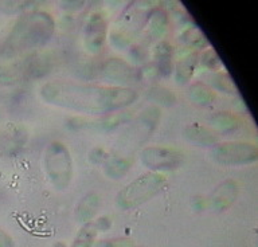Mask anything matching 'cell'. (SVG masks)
<instances>
[{"instance_id": "1", "label": "cell", "mask_w": 258, "mask_h": 247, "mask_svg": "<svg viewBox=\"0 0 258 247\" xmlns=\"http://www.w3.org/2000/svg\"><path fill=\"white\" fill-rule=\"evenodd\" d=\"M39 94L48 105L78 113L108 114L133 105L139 98L131 86L96 85L68 79L46 82Z\"/></svg>"}, {"instance_id": "2", "label": "cell", "mask_w": 258, "mask_h": 247, "mask_svg": "<svg viewBox=\"0 0 258 247\" xmlns=\"http://www.w3.org/2000/svg\"><path fill=\"white\" fill-rule=\"evenodd\" d=\"M54 30L55 22L48 13L38 10L26 11L12 27L4 50L8 54H15L46 45L51 39Z\"/></svg>"}, {"instance_id": "3", "label": "cell", "mask_w": 258, "mask_h": 247, "mask_svg": "<svg viewBox=\"0 0 258 247\" xmlns=\"http://www.w3.org/2000/svg\"><path fill=\"white\" fill-rule=\"evenodd\" d=\"M153 3L149 2H132L129 3L120 17L117 18L110 31V41L113 46L124 49L132 42L137 34L145 29L147 21L152 9Z\"/></svg>"}, {"instance_id": "4", "label": "cell", "mask_w": 258, "mask_h": 247, "mask_svg": "<svg viewBox=\"0 0 258 247\" xmlns=\"http://www.w3.org/2000/svg\"><path fill=\"white\" fill-rule=\"evenodd\" d=\"M167 186L165 175L159 172H145L118 191L116 204L121 210H132L155 198Z\"/></svg>"}, {"instance_id": "5", "label": "cell", "mask_w": 258, "mask_h": 247, "mask_svg": "<svg viewBox=\"0 0 258 247\" xmlns=\"http://www.w3.org/2000/svg\"><path fill=\"white\" fill-rule=\"evenodd\" d=\"M43 166L48 180L56 191H64L73 180V157L63 142H48L44 149Z\"/></svg>"}, {"instance_id": "6", "label": "cell", "mask_w": 258, "mask_h": 247, "mask_svg": "<svg viewBox=\"0 0 258 247\" xmlns=\"http://www.w3.org/2000/svg\"><path fill=\"white\" fill-rule=\"evenodd\" d=\"M161 112L159 106H151L143 110L131 125L121 134L120 141H117V148L120 152H124L122 157H128L129 153H132L139 146L151 137L153 130L156 129L159 120H160ZM120 152L117 154H120Z\"/></svg>"}, {"instance_id": "7", "label": "cell", "mask_w": 258, "mask_h": 247, "mask_svg": "<svg viewBox=\"0 0 258 247\" xmlns=\"http://www.w3.org/2000/svg\"><path fill=\"white\" fill-rule=\"evenodd\" d=\"M211 158L222 166H249L257 161L258 148L249 141H222L211 146Z\"/></svg>"}, {"instance_id": "8", "label": "cell", "mask_w": 258, "mask_h": 247, "mask_svg": "<svg viewBox=\"0 0 258 247\" xmlns=\"http://www.w3.org/2000/svg\"><path fill=\"white\" fill-rule=\"evenodd\" d=\"M140 160L151 172H171L181 167L184 156L181 152L168 146H145L140 152Z\"/></svg>"}, {"instance_id": "9", "label": "cell", "mask_w": 258, "mask_h": 247, "mask_svg": "<svg viewBox=\"0 0 258 247\" xmlns=\"http://www.w3.org/2000/svg\"><path fill=\"white\" fill-rule=\"evenodd\" d=\"M108 37V19L101 11L89 14L84 25V43L89 53L97 54Z\"/></svg>"}, {"instance_id": "10", "label": "cell", "mask_w": 258, "mask_h": 247, "mask_svg": "<svg viewBox=\"0 0 258 247\" xmlns=\"http://www.w3.org/2000/svg\"><path fill=\"white\" fill-rule=\"evenodd\" d=\"M101 74L116 86H128L139 79V70L122 58L112 57L101 65Z\"/></svg>"}, {"instance_id": "11", "label": "cell", "mask_w": 258, "mask_h": 247, "mask_svg": "<svg viewBox=\"0 0 258 247\" xmlns=\"http://www.w3.org/2000/svg\"><path fill=\"white\" fill-rule=\"evenodd\" d=\"M238 187L237 182L231 179H227L222 182L219 186L215 188V191L211 195V206L217 211H223L227 207H230L237 199Z\"/></svg>"}, {"instance_id": "12", "label": "cell", "mask_w": 258, "mask_h": 247, "mask_svg": "<svg viewBox=\"0 0 258 247\" xmlns=\"http://www.w3.org/2000/svg\"><path fill=\"white\" fill-rule=\"evenodd\" d=\"M152 54L155 57V65L163 77H168L172 73V57H173V47L169 45L167 41L157 42L153 46Z\"/></svg>"}, {"instance_id": "13", "label": "cell", "mask_w": 258, "mask_h": 247, "mask_svg": "<svg viewBox=\"0 0 258 247\" xmlns=\"http://www.w3.org/2000/svg\"><path fill=\"white\" fill-rule=\"evenodd\" d=\"M199 63V54L197 51L185 54L175 66V79L179 85H187L192 79L195 69Z\"/></svg>"}, {"instance_id": "14", "label": "cell", "mask_w": 258, "mask_h": 247, "mask_svg": "<svg viewBox=\"0 0 258 247\" xmlns=\"http://www.w3.org/2000/svg\"><path fill=\"white\" fill-rule=\"evenodd\" d=\"M184 137L192 144L205 146H213L218 142L217 134L206 126L194 122L184 128Z\"/></svg>"}, {"instance_id": "15", "label": "cell", "mask_w": 258, "mask_h": 247, "mask_svg": "<svg viewBox=\"0 0 258 247\" xmlns=\"http://www.w3.org/2000/svg\"><path fill=\"white\" fill-rule=\"evenodd\" d=\"M168 13L165 10L159 9V7L155 6L151 14H149L147 25H145L149 39H159L165 33L167 27H168Z\"/></svg>"}, {"instance_id": "16", "label": "cell", "mask_w": 258, "mask_h": 247, "mask_svg": "<svg viewBox=\"0 0 258 247\" xmlns=\"http://www.w3.org/2000/svg\"><path fill=\"white\" fill-rule=\"evenodd\" d=\"M100 195L97 192H89L81 199L76 207L77 220L81 223H89L93 216H96L97 211L100 208Z\"/></svg>"}, {"instance_id": "17", "label": "cell", "mask_w": 258, "mask_h": 247, "mask_svg": "<svg viewBox=\"0 0 258 247\" xmlns=\"http://www.w3.org/2000/svg\"><path fill=\"white\" fill-rule=\"evenodd\" d=\"M187 96H188L189 101L192 102L194 105L199 106V108L210 106L215 101L214 89H211L209 85H206L205 82L202 81L189 84L188 89H187Z\"/></svg>"}, {"instance_id": "18", "label": "cell", "mask_w": 258, "mask_h": 247, "mask_svg": "<svg viewBox=\"0 0 258 247\" xmlns=\"http://www.w3.org/2000/svg\"><path fill=\"white\" fill-rule=\"evenodd\" d=\"M132 166V160L129 157H122V156H116L110 154L105 158L104 161V171L105 175L113 180L124 178L125 174L128 172L129 168Z\"/></svg>"}, {"instance_id": "19", "label": "cell", "mask_w": 258, "mask_h": 247, "mask_svg": "<svg viewBox=\"0 0 258 247\" xmlns=\"http://www.w3.org/2000/svg\"><path fill=\"white\" fill-rule=\"evenodd\" d=\"M210 121L215 129L223 133L234 132L239 126V118L231 112H217L211 116Z\"/></svg>"}, {"instance_id": "20", "label": "cell", "mask_w": 258, "mask_h": 247, "mask_svg": "<svg viewBox=\"0 0 258 247\" xmlns=\"http://www.w3.org/2000/svg\"><path fill=\"white\" fill-rule=\"evenodd\" d=\"M210 88L213 89L221 90L223 93L227 94H237L238 88L235 85V82L233 81V78L227 71H223V70H219V71H214L210 77Z\"/></svg>"}, {"instance_id": "21", "label": "cell", "mask_w": 258, "mask_h": 247, "mask_svg": "<svg viewBox=\"0 0 258 247\" xmlns=\"http://www.w3.org/2000/svg\"><path fill=\"white\" fill-rule=\"evenodd\" d=\"M148 98H151L152 101H155L157 105L160 106H172L176 101V96L172 90L167 89L164 86H152L148 90Z\"/></svg>"}, {"instance_id": "22", "label": "cell", "mask_w": 258, "mask_h": 247, "mask_svg": "<svg viewBox=\"0 0 258 247\" xmlns=\"http://www.w3.org/2000/svg\"><path fill=\"white\" fill-rule=\"evenodd\" d=\"M180 39L184 42L185 45L194 46V47H209V42L206 39L205 34L202 33L201 29H198L197 26H189L188 29H185L181 33Z\"/></svg>"}, {"instance_id": "23", "label": "cell", "mask_w": 258, "mask_h": 247, "mask_svg": "<svg viewBox=\"0 0 258 247\" xmlns=\"http://www.w3.org/2000/svg\"><path fill=\"white\" fill-rule=\"evenodd\" d=\"M96 234L97 228L94 223H85L84 226L81 227V230L78 231L76 240L73 242V247H92Z\"/></svg>"}, {"instance_id": "24", "label": "cell", "mask_w": 258, "mask_h": 247, "mask_svg": "<svg viewBox=\"0 0 258 247\" xmlns=\"http://www.w3.org/2000/svg\"><path fill=\"white\" fill-rule=\"evenodd\" d=\"M201 62L202 65L205 66L206 69L211 70V71H219L222 69V62L219 55L217 54V51L209 46V47H206L201 54Z\"/></svg>"}, {"instance_id": "25", "label": "cell", "mask_w": 258, "mask_h": 247, "mask_svg": "<svg viewBox=\"0 0 258 247\" xmlns=\"http://www.w3.org/2000/svg\"><path fill=\"white\" fill-rule=\"evenodd\" d=\"M0 247H14V240L7 232L0 228Z\"/></svg>"}, {"instance_id": "26", "label": "cell", "mask_w": 258, "mask_h": 247, "mask_svg": "<svg viewBox=\"0 0 258 247\" xmlns=\"http://www.w3.org/2000/svg\"><path fill=\"white\" fill-rule=\"evenodd\" d=\"M51 247H66V246H64V243L58 242V243H55V244H54V246H51Z\"/></svg>"}]
</instances>
